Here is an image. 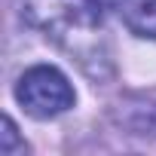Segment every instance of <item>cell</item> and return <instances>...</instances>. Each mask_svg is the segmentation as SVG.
Listing matches in <instances>:
<instances>
[{
	"instance_id": "obj_6",
	"label": "cell",
	"mask_w": 156,
	"mask_h": 156,
	"mask_svg": "<svg viewBox=\"0 0 156 156\" xmlns=\"http://www.w3.org/2000/svg\"><path fill=\"white\" fill-rule=\"evenodd\" d=\"M89 3H95L98 9H113V6H119V0H89Z\"/></svg>"
},
{
	"instance_id": "obj_3",
	"label": "cell",
	"mask_w": 156,
	"mask_h": 156,
	"mask_svg": "<svg viewBox=\"0 0 156 156\" xmlns=\"http://www.w3.org/2000/svg\"><path fill=\"white\" fill-rule=\"evenodd\" d=\"M113 122L129 135L156 138V89L122 95L113 107Z\"/></svg>"
},
{
	"instance_id": "obj_5",
	"label": "cell",
	"mask_w": 156,
	"mask_h": 156,
	"mask_svg": "<svg viewBox=\"0 0 156 156\" xmlns=\"http://www.w3.org/2000/svg\"><path fill=\"white\" fill-rule=\"evenodd\" d=\"M25 150H28V144L19 138L16 122L6 116L3 119V132H0V153H3V156H16V153H25Z\"/></svg>"
},
{
	"instance_id": "obj_4",
	"label": "cell",
	"mask_w": 156,
	"mask_h": 156,
	"mask_svg": "<svg viewBox=\"0 0 156 156\" xmlns=\"http://www.w3.org/2000/svg\"><path fill=\"white\" fill-rule=\"evenodd\" d=\"M116 9L132 34L156 40V0H119Z\"/></svg>"
},
{
	"instance_id": "obj_2",
	"label": "cell",
	"mask_w": 156,
	"mask_h": 156,
	"mask_svg": "<svg viewBox=\"0 0 156 156\" xmlns=\"http://www.w3.org/2000/svg\"><path fill=\"white\" fill-rule=\"evenodd\" d=\"M16 101L34 119H55L76 104V92L55 64H34L19 76Z\"/></svg>"
},
{
	"instance_id": "obj_1",
	"label": "cell",
	"mask_w": 156,
	"mask_h": 156,
	"mask_svg": "<svg viewBox=\"0 0 156 156\" xmlns=\"http://www.w3.org/2000/svg\"><path fill=\"white\" fill-rule=\"evenodd\" d=\"M22 12L95 83L113 73L110 43L101 25V9L95 3L89 0H22Z\"/></svg>"
}]
</instances>
